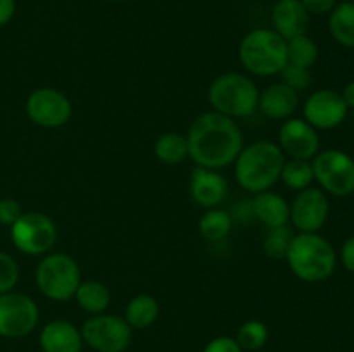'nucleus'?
I'll return each instance as SVG.
<instances>
[{"label":"nucleus","mask_w":354,"mask_h":352,"mask_svg":"<svg viewBox=\"0 0 354 352\" xmlns=\"http://www.w3.org/2000/svg\"><path fill=\"white\" fill-rule=\"evenodd\" d=\"M189 157L199 168L223 169L234 164L244 147L237 121L216 110L199 114L187 131Z\"/></svg>","instance_id":"1"},{"label":"nucleus","mask_w":354,"mask_h":352,"mask_svg":"<svg viewBox=\"0 0 354 352\" xmlns=\"http://www.w3.org/2000/svg\"><path fill=\"white\" fill-rule=\"evenodd\" d=\"M286 161L287 157L275 141H252L242 147L235 159V179L248 192H265L279 182Z\"/></svg>","instance_id":"2"},{"label":"nucleus","mask_w":354,"mask_h":352,"mask_svg":"<svg viewBox=\"0 0 354 352\" xmlns=\"http://www.w3.org/2000/svg\"><path fill=\"white\" fill-rule=\"evenodd\" d=\"M286 261L292 275L306 283L325 282L337 268L335 248L318 233L294 235Z\"/></svg>","instance_id":"3"},{"label":"nucleus","mask_w":354,"mask_h":352,"mask_svg":"<svg viewBox=\"0 0 354 352\" xmlns=\"http://www.w3.org/2000/svg\"><path fill=\"white\" fill-rule=\"evenodd\" d=\"M242 68L254 76L280 75L287 66V40L270 28H258L245 35L239 45Z\"/></svg>","instance_id":"4"},{"label":"nucleus","mask_w":354,"mask_h":352,"mask_svg":"<svg viewBox=\"0 0 354 352\" xmlns=\"http://www.w3.org/2000/svg\"><path fill=\"white\" fill-rule=\"evenodd\" d=\"M207 99L213 110L237 119L251 116L258 110L259 90L248 75L223 72L211 81Z\"/></svg>","instance_id":"5"},{"label":"nucleus","mask_w":354,"mask_h":352,"mask_svg":"<svg viewBox=\"0 0 354 352\" xmlns=\"http://www.w3.org/2000/svg\"><path fill=\"white\" fill-rule=\"evenodd\" d=\"M38 290L54 302H68L82 283V269L71 255L64 252H48L35 271Z\"/></svg>","instance_id":"6"},{"label":"nucleus","mask_w":354,"mask_h":352,"mask_svg":"<svg viewBox=\"0 0 354 352\" xmlns=\"http://www.w3.org/2000/svg\"><path fill=\"white\" fill-rule=\"evenodd\" d=\"M14 247L26 255H45L57 240V226L47 214L30 211L23 213L10 226Z\"/></svg>","instance_id":"7"},{"label":"nucleus","mask_w":354,"mask_h":352,"mask_svg":"<svg viewBox=\"0 0 354 352\" xmlns=\"http://www.w3.org/2000/svg\"><path fill=\"white\" fill-rule=\"evenodd\" d=\"M315 182L325 193L348 197L354 193V159L337 148L322 150L311 159Z\"/></svg>","instance_id":"8"},{"label":"nucleus","mask_w":354,"mask_h":352,"mask_svg":"<svg viewBox=\"0 0 354 352\" xmlns=\"http://www.w3.org/2000/svg\"><path fill=\"white\" fill-rule=\"evenodd\" d=\"M83 344L95 352H124L131 342L130 324L116 314H93L80 328Z\"/></svg>","instance_id":"9"},{"label":"nucleus","mask_w":354,"mask_h":352,"mask_svg":"<svg viewBox=\"0 0 354 352\" xmlns=\"http://www.w3.org/2000/svg\"><path fill=\"white\" fill-rule=\"evenodd\" d=\"M40 320L38 304L19 292L0 293V337L23 338L37 328Z\"/></svg>","instance_id":"10"},{"label":"nucleus","mask_w":354,"mask_h":352,"mask_svg":"<svg viewBox=\"0 0 354 352\" xmlns=\"http://www.w3.org/2000/svg\"><path fill=\"white\" fill-rule=\"evenodd\" d=\"M24 110L33 124L47 130H55L64 126L71 119L73 106L71 100L62 92L50 86H41L28 95Z\"/></svg>","instance_id":"11"},{"label":"nucleus","mask_w":354,"mask_h":352,"mask_svg":"<svg viewBox=\"0 0 354 352\" xmlns=\"http://www.w3.org/2000/svg\"><path fill=\"white\" fill-rule=\"evenodd\" d=\"M330 213V202L322 188H304L297 192L296 199L289 204L290 226L297 233H318L325 226Z\"/></svg>","instance_id":"12"},{"label":"nucleus","mask_w":354,"mask_h":352,"mask_svg":"<svg viewBox=\"0 0 354 352\" xmlns=\"http://www.w3.org/2000/svg\"><path fill=\"white\" fill-rule=\"evenodd\" d=\"M349 107L339 92L332 88H322L311 93L303 106L304 121L315 130H334L348 116Z\"/></svg>","instance_id":"13"},{"label":"nucleus","mask_w":354,"mask_h":352,"mask_svg":"<svg viewBox=\"0 0 354 352\" xmlns=\"http://www.w3.org/2000/svg\"><path fill=\"white\" fill-rule=\"evenodd\" d=\"M279 147L286 157L311 161L320 152V137L308 121L289 117L279 130Z\"/></svg>","instance_id":"14"},{"label":"nucleus","mask_w":354,"mask_h":352,"mask_svg":"<svg viewBox=\"0 0 354 352\" xmlns=\"http://www.w3.org/2000/svg\"><path fill=\"white\" fill-rule=\"evenodd\" d=\"M189 192L197 206L213 209L227 199L228 182L218 169L196 166L189 179Z\"/></svg>","instance_id":"15"},{"label":"nucleus","mask_w":354,"mask_h":352,"mask_svg":"<svg viewBox=\"0 0 354 352\" xmlns=\"http://www.w3.org/2000/svg\"><path fill=\"white\" fill-rule=\"evenodd\" d=\"M299 107V93L286 83L279 81L266 86L258 99V109L265 117L273 121H286L292 117Z\"/></svg>","instance_id":"16"},{"label":"nucleus","mask_w":354,"mask_h":352,"mask_svg":"<svg viewBox=\"0 0 354 352\" xmlns=\"http://www.w3.org/2000/svg\"><path fill=\"white\" fill-rule=\"evenodd\" d=\"M272 30L277 31L283 40H290L299 35H306L310 14L301 0H277L272 10Z\"/></svg>","instance_id":"17"},{"label":"nucleus","mask_w":354,"mask_h":352,"mask_svg":"<svg viewBox=\"0 0 354 352\" xmlns=\"http://www.w3.org/2000/svg\"><path fill=\"white\" fill-rule=\"evenodd\" d=\"M38 342L44 352H82L85 345L80 328L66 320H54L45 324Z\"/></svg>","instance_id":"18"},{"label":"nucleus","mask_w":354,"mask_h":352,"mask_svg":"<svg viewBox=\"0 0 354 352\" xmlns=\"http://www.w3.org/2000/svg\"><path fill=\"white\" fill-rule=\"evenodd\" d=\"M251 213L259 223L265 224V228H275L289 223V204L280 193L272 190L254 193Z\"/></svg>","instance_id":"19"},{"label":"nucleus","mask_w":354,"mask_h":352,"mask_svg":"<svg viewBox=\"0 0 354 352\" xmlns=\"http://www.w3.org/2000/svg\"><path fill=\"white\" fill-rule=\"evenodd\" d=\"M161 307L156 297L149 293H140L130 299L124 309V321L131 326V330H145L152 326L159 317Z\"/></svg>","instance_id":"20"},{"label":"nucleus","mask_w":354,"mask_h":352,"mask_svg":"<svg viewBox=\"0 0 354 352\" xmlns=\"http://www.w3.org/2000/svg\"><path fill=\"white\" fill-rule=\"evenodd\" d=\"M328 31L339 45L354 48V2L337 3L328 14Z\"/></svg>","instance_id":"21"},{"label":"nucleus","mask_w":354,"mask_h":352,"mask_svg":"<svg viewBox=\"0 0 354 352\" xmlns=\"http://www.w3.org/2000/svg\"><path fill=\"white\" fill-rule=\"evenodd\" d=\"M75 300L83 311L93 314H102L111 304V292L106 283L97 280H86L80 283L75 293Z\"/></svg>","instance_id":"22"},{"label":"nucleus","mask_w":354,"mask_h":352,"mask_svg":"<svg viewBox=\"0 0 354 352\" xmlns=\"http://www.w3.org/2000/svg\"><path fill=\"white\" fill-rule=\"evenodd\" d=\"M154 154L162 164H182V162L189 157L187 137L182 133H176V131L162 133L154 144Z\"/></svg>","instance_id":"23"},{"label":"nucleus","mask_w":354,"mask_h":352,"mask_svg":"<svg viewBox=\"0 0 354 352\" xmlns=\"http://www.w3.org/2000/svg\"><path fill=\"white\" fill-rule=\"evenodd\" d=\"M232 214L228 211L213 207L207 209L199 219V233L207 242H220L227 238L232 231Z\"/></svg>","instance_id":"24"},{"label":"nucleus","mask_w":354,"mask_h":352,"mask_svg":"<svg viewBox=\"0 0 354 352\" xmlns=\"http://www.w3.org/2000/svg\"><path fill=\"white\" fill-rule=\"evenodd\" d=\"M280 182L294 192L310 188L311 183L315 182L313 164L311 161H303V159H289L283 162Z\"/></svg>","instance_id":"25"},{"label":"nucleus","mask_w":354,"mask_h":352,"mask_svg":"<svg viewBox=\"0 0 354 352\" xmlns=\"http://www.w3.org/2000/svg\"><path fill=\"white\" fill-rule=\"evenodd\" d=\"M318 54L320 50H318L317 41L308 35H299L287 40V59L290 64L311 69V66H315V62L318 61Z\"/></svg>","instance_id":"26"},{"label":"nucleus","mask_w":354,"mask_h":352,"mask_svg":"<svg viewBox=\"0 0 354 352\" xmlns=\"http://www.w3.org/2000/svg\"><path fill=\"white\" fill-rule=\"evenodd\" d=\"M270 338L268 326L259 320H249L239 326L237 335H235V342L242 351L256 352L266 345Z\"/></svg>","instance_id":"27"},{"label":"nucleus","mask_w":354,"mask_h":352,"mask_svg":"<svg viewBox=\"0 0 354 352\" xmlns=\"http://www.w3.org/2000/svg\"><path fill=\"white\" fill-rule=\"evenodd\" d=\"M294 228L289 223L282 226L266 228L265 240H263V251L270 259H286L287 251L290 247V242L294 238Z\"/></svg>","instance_id":"28"},{"label":"nucleus","mask_w":354,"mask_h":352,"mask_svg":"<svg viewBox=\"0 0 354 352\" xmlns=\"http://www.w3.org/2000/svg\"><path fill=\"white\" fill-rule=\"evenodd\" d=\"M19 282V266L16 259L0 251V293L12 292Z\"/></svg>","instance_id":"29"},{"label":"nucleus","mask_w":354,"mask_h":352,"mask_svg":"<svg viewBox=\"0 0 354 352\" xmlns=\"http://www.w3.org/2000/svg\"><path fill=\"white\" fill-rule=\"evenodd\" d=\"M280 78L282 83H286L287 86L294 90V92L301 93L311 85V72L310 69L301 68V66H294L290 62H287L286 68L280 71Z\"/></svg>","instance_id":"30"},{"label":"nucleus","mask_w":354,"mask_h":352,"mask_svg":"<svg viewBox=\"0 0 354 352\" xmlns=\"http://www.w3.org/2000/svg\"><path fill=\"white\" fill-rule=\"evenodd\" d=\"M21 214H23V209L16 199H10V197L0 199V224L10 228L19 219Z\"/></svg>","instance_id":"31"},{"label":"nucleus","mask_w":354,"mask_h":352,"mask_svg":"<svg viewBox=\"0 0 354 352\" xmlns=\"http://www.w3.org/2000/svg\"><path fill=\"white\" fill-rule=\"evenodd\" d=\"M203 352H244L239 344L235 342V338L227 337V335H221V337L213 338V340L207 342V345L204 347Z\"/></svg>","instance_id":"32"},{"label":"nucleus","mask_w":354,"mask_h":352,"mask_svg":"<svg viewBox=\"0 0 354 352\" xmlns=\"http://www.w3.org/2000/svg\"><path fill=\"white\" fill-rule=\"evenodd\" d=\"M301 3L308 10V14L324 16V14H330L334 10L337 0H301Z\"/></svg>","instance_id":"33"},{"label":"nucleus","mask_w":354,"mask_h":352,"mask_svg":"<svg viewBox=\"0 0 354 352\" xmlns=\"http://www.w3.org/2000/svg\"><path fill=\"white\" fill-rule=\"evenodd\" d=\"M339 259H341L342 266H344L349 273H353L354 275V237H349L348 240L342 244L341 255H339Z\"/></svg>","instance_id":"34"},{"label":"nucleus","mask_w":354,"mask_h":352,"mask_svg":"<svg viewBox=\"0 0 354 352\" xmlns=\"http://www.w3.org/2000/svg\"><path fill=\"white\" fill-rule=\"evenodd\" d=\"M16 12V0H0V26H6Z\"/></svg>","instance_id":"35"},{"label":"nucleus","mask_w":354,"mask_h":352,"mask_svg":"<svg viewBox=\"0 0 354 352\" xmlns=\"http://www.w3.org/2000/svg\"><path fill=\"white\" fill-rule=\"evenodd\" d=\"M341 95H342V99H344L346 106H348L349 109H354V81L346 85V88L342 90Z\"/></svg>","instance_id":"36"},{"label":"nucleus","mask_w":354,"mask_h":352,"mask_svg":"<svg viewBox=\"0 0 354 352\" xmlns=\"http://www.w3.org/2000/svg\"><path fill=\"white\" fill-rule=\"evenodd\" d=\"M111 2H123V0H111Z\"/></svg>","instance_id":"37"},{"label":"nucleus","mask_w":354,"mask_h":352,"mask_svg":"<svg viewBox=\"0 0 354 352\" xmlns=\"http://www.w3.org/2000/svg\"><path fill=\"white\" fill-rule=\"evenodd\" d=\"M349 2H354V0H349Z\"/></svg>","instance_id":"38"}]
</instances>
